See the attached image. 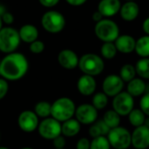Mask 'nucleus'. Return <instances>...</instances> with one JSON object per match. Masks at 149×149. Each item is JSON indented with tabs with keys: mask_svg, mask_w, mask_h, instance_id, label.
Masks as SVG:
<instances>
[{
	"mask_svg": "<svg viewBox=\"0 0 149 149\" xmlns=\"http://www.w3.org/2000/svg\"><path fill=\"white\" fill-rule=\"evenodd\" d=\"M2 20H3V23L6 24H11L13 22H14V17L11 13L10 12H7L5 11L2 16Z\"/></svg>",
	"mask_w": 149,
	"mask_h": 149,
	"instance_id": "e433bc0d",
	"label": "nucleus"
},
{
	"mask_svg": "<svg viewBox=\"0 0 149 149\" xmlns=\"http://www.w3.org/2000/svg\"><path fill=\"white\" fill-rule=\"evenodd\" d=\"M45 50V44L41 40H36L30 44V51L34 54H39Z\"/></svg>",
	"mask_w": 149,
	"mask_h": 149,
	"instance_id": "2f4dec72",
	"label": "nucleus"
},
{
	"mask_svg": "<svg viewBox=\"0 0 149 149\" xmlns=\"http://www.w3.org/2000/svg\"><path fill=\"white\" fill-rule=\"evenodd\" d=\"M81 129V124L76 119H70L61 124V134L65 137H74Z\"/></svg>",
	"mask_w": 149,
	"mask_h": 149,
	"instance_id": "aec40b11",
	"label": "nucleus"
},
{
	"mask_svg": "<svg viewBox=\"0 0 149 149\" xmlns=\"http://www.w3.org/2000/svg\"><path fill=\"white\" fill-rule=\"evenodd\" d=\"M0 149H10L8 148H5V147H0Z\"/></svg>",
	"mask_w": 149,
	"mask_h": 149,
	"instance_id": "a18cd8bd",
	"label": "nucleus"
},
{
	"mask_svg": "<svg viewBox=\"0 0 149 149\" xmlns=\"http://www.w3.org/2000/svg\"><path fill=\"white\" fill-rule=\"evenodd\" d=\"M76 106L72 100L67 97H62L56 100L52 104L51 116L59 122L66 121L75 115Z\"/></svg>",
	"mask_w": 149,
	"mask_h": 149,
	"instance_id": "f03ea898",
	"label": "nucleus"
},
{
	"mask_svg": "<svg viewBox=\"0 0 149 149\" xmlns=\"http://www.w3.org/2000/svg\"><path fill=\"white\" fill-rule=\"evenodd\" d=\"M38 1L43 6H45L46 8H52V7L57 5L59 2V0H38Z\"/></svg>",
	"mask_w": 149,
	"mask_h": 149,
	"instance_id": "4c0bfd02",
	"label": "nucleus"
},
{
	"mask_svg": "<svg viewBox=\"0 0 149 149\" xmlns=\"http://www.w3.org/2000/svg\"><path fill=\"white\" fill-rule=\"evenodd\" d=\"M108 104V96L105 94L103 92L96 93L92 100V105L97 109V110H102L104 109Z\"/></svg>",
	"mask_w": 149,
	"mask_h": 149,
	"instance_id": "c85d7f7f",
	"label": "nucleus"
},
{
	"mask_svg": "<svg viewBox=\"0 0 149 149\" xmlns=\"http://www.w3.org/2000/svg\"><path fill=\"white\" fill-rule=\"evenodd\" d=\"M146 83L141 78H134L127 83V93L134 97L142 96L146 92Z\"/></svg>",
	"mask_w": 149,
	"mask_h": 149,
	"instance_id": "412c9836",
	"label": "nucleus"
},
{
	"mask_svg": "<svg viewBox=\"0 0 149 149\" xmlns=\"http://www.w3.org/2000/svg\"><path fill=\"white\" fill-rule=\"evenodd\" d=\"M111 145L107 137L100 136L97 138H93L91 141L90 149H110Z\"/></svg>",
	"mask_w": 149,
	"mask_h": 149,
	"instance_id": "7c9ffc66",
	"label": "nucleus"
},
{
	"mask_svg": "<svg viewBox=\"0 0 149 149\" xmlns=\"http://www.w3.org/2000/svg\"><path fill=\"white\" fill-rule=\"evenodd\" d=\"M92 18H93V20L94 22L98 23V22H100V20L103 19V16L101 15V13H100L99 10H96L95 12H93V16H92Z\"/></svg>",
	"mask_w": 149,
	"mask_h": 149,
	"instance_id": "ea45409f",
	"label": "nucleus"
},
{
	"mask_svg": "<svg viewBox=\"0 0 149 149\" xmlns=\"http://www.w3.org/2000/svg\"><path fill=\"white\" fill-rule=\"evenodd\" d=\"M126 1H134V0H126Z\"/></svg>",
	"mask_w": 149,
	"mask_h": 149,
	"instance_id": "de8ad7c7",
	"label": "nucleus"
},
{
	"mask_svg": "<svg viewBox=\"0 0 149 149\" xmlns=\"http://www.w3.org/2000/svg\"><path fill=\"white\" fill-rule=\"evenodd\" d=\"M128 120L133 127H138L145 125L147 118L146 114L141 110V108H134L128 114Z\"/></svg>",
	"mask_w": 149,
	"mask_h": 149,
	"instance_id": "5701e85b",
	"label": "nucleus"
},
{
	"mask_svg": "<svg viewBox=\"0 0 149 149\" xmlns=\"http://www.w3.org/2000/svg\"><path fill=\"white\" fill-rule=\"evenodd\" d=\"M132 134V145L135 149L149 148V127L146 125L135 127Z\"/></svg>",
	"mask_w": 149,
	"mask_h": 149,
	"instance_id": "ddd939ff",
	"label": "nucleus"
},
{
	"mask_svg": "<svg viewBox=\"0 0 149 149\" xmlns=\"http://www.w3.org/2000/svg\"><path fill=\"white\" fill-rule=\"evenodd\" d=\"M135 44L136 40L132 36L127 34L119 36L114 41L117 51L124 54L133 52L135 50Z\"/></svg>",
	"mask_w": 149,
	"mask_h": 149,
	"instance_id": "f3484780",
	"label": "nucleus"
},
{
	"mask_svg": "<svg viewBox=\"0 0 149 149\" xmlns=\"http://www.w3.org/2000/svg\"><path fill=\"white\" fill-rule=\"evenodd\" d=\"M18 33H19L21 41H23L24 43L31 44V43L38 40V31L37 27L33 24H27L23 25L20 28V30L18 31Z\"/></svg>",
	"mask_w": 149,
	"mask_h": 149,
	"instance_id": "6ab92c4d",
	"label": "nucleus"
},
{
	"mask_svg": "<svg viewBox=\"0 0 149 149\" xmlns=\"http://www.w3.org/2000/svg\"><path fill=\"white\" fill-rule=\"evenodd\" d=\"M38 131L42 138L52 141L61 134V122L52 117L45 118L39 123Z\"/></svg>",
	"mask_w": 149,
	"mask_h": 149,
	"instance_id": "1a4fd4ad",
	"label": "nucleus"
},
{
	"mask_svg": "<svg viewBox=\"0 0 149 149\" xmlns=\"http://www.w3.org/2000/svg\"><path fill=\"white\" fill-rule=\"evenodd\" d=\"M117 48L113 42H107L104 43L100 48V52L103 58L107 59L113 58L117 54Z\"/></svg>",
	"mask_w": 149,
	"mask_h": 149,
	"instance_id": "c756f323",
	"label": "nucleus"
},
{
	"mask_svg": "<svg viewBox=\"0 0 149 149\" xmlns=\"http://www.w3.org/2000/svg\"><path fill=\"white\" fill-rule=\"evenodd\" d=\"M110 130L111 129L107 127V125L104 122L103 120H99L91 125L88 133H89V135L93 139V138H97L100 136L107 135Z\"/></svg>",
	"mask_w": 149,
	"mask_h": 149,
	"instance_id": "4be33fe9",
	"label": "nucleus"
},
{
	"mask_svg": "<svg viewBox=\"0 0 149 149\" xmlns=\"http://www.w3.org/2000/svg\"><path fill=\"white\" fill-rule=\"evenodd\" d=\"M107 139L111 147L115 149H127L132 145V134L123 127H117L110 130Z\"/></svg>",
	"mask_w": 149,
	"mask_h": 149,
	"instance_id": "0eeeda50",
	"label": "nucleus"
},
{
	"mask_svg": "<svg viewBox=\"0 0 149 149\" xmlns=\"http://www.w3.org/2000/svg\"><path fill=\"white\" fill-rule=\"evenodd\" d=\"M140 8L139 5L134 1H127L125 3L120 10V17L123 20L127 22H132L134 21L139 15Z\"/></svg>",
	"mask_w": 149,
	"mask_h": 149,
	"instance_id": "a211bd4d",
	"label": "nucleus"
},
{
	"mask_svg": "<svg viewBox=\"0 0 149 149\" xmlns=\"http://www.w3.org/2000/svg\"><path fill=\"white\" fill-rule=\"evenodd\" d=\"M58 61L63 68L67 70H72L79 66V58L73 51L70 49H65L58 53Z\"/></svg>",
	"mask_w": 149,
	"mask_h": 149,
	"instance_id": "4468645a",
	"label": "nucleus"
},
{
	"mask_svg": "<svg viewBox=\"0 0 149 149\" xmlns=\"http://www.w3.org/2000/svg\"><path fill=\"white\" fill-rule=\"evenodd\" d=\"M91 141L87 138H81L76 144V149H90Z\"/></svg>",
	"mask_w": 149,
	"mask_h": 149,
	"instance_id": "c9c22d12",
	"label": "nucleus"
},
{
	"mask_svg": "<svg viewBox=\"0 0 149 149\" xmlns=\"http://www.w3.org/2000/svg\"><path fill=\"white\" fill-rule=\"evenodd\" d=\"M136 74L137 73H136L135 66H134L131 64L124 65L120 70V77L122 79L124 82H127V83L134 79Z\"/></svg>",
	"mask_w": 149,
	"mask_h": 149,
	"instance_id": "cd10ccee",
	"label": "nucleus"
},
{
	"mask_svg": "<svg viewBox=\"0 0 149 149\" xmlns=\"http://www.w3.org/2000/svg\"><path fill=\"white\" fill-rule=\"evenodd\" d=\"M55 149H56V148H55ZM63 149H65V148H63Z\"/></svg>",
	"mask_w": 149,
	"mask_h": 149,
	"instance_id": "09e8293b",
	"label": "nucleus"
},
{
	"mask_svg": "<svg viewBox=\"0 0 149 149\" xmlns=\"http://www.w3.org/2000/svg\"><path fill=\"white\" fill-rule=\"evenodd\" d=\"M124 81L120 75L110 74L107 76L102 83L103 93L108 97H115L117 94L122 92L124 87Z\"/></svg>",
	"mask_w": 149,
	"mask_h": 149,
	"instance_id": "9b49d317",
	"label": "nucleus"
},
{
	"mask_svg": "<svg viewBox=\"0 0 149 149\" xmlns=\"http://www.w3.org/2000/svg\"><path fill=\"white\" fill-rule=\"evenodd\" d=\"M136 73L144 79H149V58H141L135 65Z\"/></svg>",
	"mask_w": 149,
	"mask_h": 149,
	"instance_id": "a878e982",
	"label": "nucleus"
},
{
	"mask_svg": "<svg viewBox=\"0 0 149 149\" xmlns=\"http://www.w3.org/2000/svg\"><path fill=\"white\" fill-rule=\"evenodd\" d=\"M41 24L46 31L58 33L65 26V18L59 11L48 10L42 16Z\"/></svg>",
	"mask_w": 149,
	"mask_h": 149,
	"instance_id": "423d86ee",
	"label": "nucleus"
},
{
	"mask_svg": "<svg viewBox=\"0 0 149 149\" xmlns=\"http://www.w3.org/2000/svg\"><path fill=\"white\" fill-rule=\"evenodd\" d=\"M141 110L149 117V93H144L140 100Z\"/></svg>",
	"mask_w": 149,
	"mask_h": 149,
	"instance_id": "473e14b6",
	"label": "nucleus"
},
{
	"mask_svg": "<svg viewBox=\"0 0 149 149\" xmlns=\"http://www.w3.org/2000/svg\"><path fill=\"white\" fill-rule=\"evenodd\" d=\"M34 113L38 118H48L51 116L52 113V104L47 101H39L36 104L34 107Z\"/></svg>",
	"mask_w": 149,
	"mask_h": 149,
	"instance_id": "bb28decb",
	"label": "nucleus"
},
{
	"mask_svg": "<svg viewBox=\"0 0 149 149\" xmlns=\"http://www.w3.org/2000/svg\"><path fill=\"white\" fill-rule=\"evenodd\" d=\"M18 31L12 27H3L0 31V51L9 54L15 52L20 45Z\"/></svg>",
	"mask_w": 149,
	"mask_h": 149,
	"instance_id": "39448f33",
	"label": "nucleus"
},
{
	"mask_svg": "<svg viewBox=\"0 0 149 149\" xmlns=\"http://www.w3.org/2000/svg\"><path fill=\"white\" fill-rule=\"evenodd\" d=\"M17 124L22 131L31 133L38 127V117L34 112L26 110L19 114L17 118Z\"/></svg>",
	"mask_w": 149,
	"mask_h": 149,
	"instance_id": "f8f14e48",
	"label": "nucleus"
},
{
	"mask_svg": "<svg viewBox=\"0 0 149 149\" xmlns=\"http://www.w3.org/2000/svg\"><path fill=\"white\" fill-rule=\"evenodd\" d=\"M53 141V147L56 149H63L65 148L66 141H65V138L64 135L60 134L58 137H56L54 140H52Z\"/></svg>",
	"mask_w": 149,
	"mask_h": 149,
	"instance_id": "72a5a7b5",
	"label": "nucleus"
},
{
	"mask_svg": "<svg viewBox=\"0 0 149 149\" xmlns=\"http://www.w3.org/2000/svg\"><path fill=\"white\" fill-rule=\"evenodd\" d=\"M21 149H34V148H23Z\"/></svg>",
	"mask_w": 149,
	"mask_h": 149,
	"instance_id": "49530a36",
	"label": "nucleus"
},
{
	"mask_svg": "<svg viewBox=\"0 0 149 149\" xmlns=\"http://www.w3.org/2000/svg\"><path fill=\"white\" fill-rule=\"evenodd\" d=\"M121 8L120 0H100L98 5V10L103 17H110L120 12Z\"/></svg>",
	"mask_w": 149,
	"mask_h": 149,
	"instance_id": "dca6fc26",
	"label": "nucleus"
},
{
	"mask_svg": "<svg viewBox=\"0 0 149 149\" xmlns=\"http://www.w3.org/2000/svg\"><path fill=\"white\" fill-rule=\"evenodd\" d=\"M136 53L141 58H149V36L145 35L136 40Z\"/></svg>",
	"mask_w": 149,
	"mask_h": 149,
	"instance_id": "b1692460",
	"label": "nucleus"
},
{
	"mask_svg": "<svg viewBox=\"0 0 149 149\" xmlns=\"http://www.w3.org/2000/svg\"><path fill=\"white\" fill-rule=\"evenodd\" d=\"M104 122L107 125L110 129L115 128L120 126V116L114 110H108L105 113L103 119Z\"/></svg>",
	"mask_w": 149,
	"mask_h": 149,
	"instance_id": "393cba45",
	"label": "nucleus"
},
{
	"mask_svg": "<svg viewBox=\"0 0 149 149\" xmlns=\"http://www.w3.org/2000/svg\"><path fill=\"white\" fill-rule=\"evenodd\" d=\"M97 87V83L94 77L83 74L80 76L77 82V88L80 94L83 96H90L94 93Z\"/></svg>",
	"mask_w": 149,
	"mask_h": 149,
	"instance_id": "2eb2a0df",
	"label": "nucleus"
},
{
	"mask_svg": "<svg viewBox=\"0 0 149 149\" xmlns=\"http://www.w3.org/2000/svg\"><path fill=\"white\" fill-rule=\"evenodd\" d=\"M2 28H3V20H2V17L0 16V31H1Z\"/></svg>",
	"mask_w": 149,
	"mask_h": 149,
	"instance_id": "37998d69",
	"label": "nucleus"
},
{
	"mask_svg": "<svg viewBox=\"0 0 149 149\" xmlns=\"http://www.w3.org/2000/svg\"><path fill=\"white\" fill-rule=\"evenodd\" d=\"M5 12V10H4V8L1 5V3H0V16H2L3 13Z\"/></svg>",
	"mask_w": 149,
	"mask_h": 149,
	"instance_id": "79ce46f5",
	"label": "nucleus"
},
{
	"mask_svg": "<svg viewBox=\"0 0 149 149\" xmlns=\"http://www.w3.org/2000/svg\"><path fill=\"white\" fill-rule=\"evenodd\" d=\"M79 67L84 74L94 77L103 72L105 64L99 55L95 53H86L79 58Z\"/></svg>",
	"mask_w": 149,
	"mask_h": 149,
	"instance_id": "7ed1b4c3",
	"label": "nucleus"
},
{
	"mask_svg": "<svg viewBox=\"0 0 149 149\" xmlns=\"http://www.w3.org/2000/svg\"><path fill=\"white\" fill-rule=\"evenodd\" d=\"M70 5L72 6H80L82 4H84L87 0H65Z\"/></svg>",
	"mask_w": 149,
	"mask_h": 149,
	"instance_id": "58836bf2",
	"label": "nucleus"
},
{
	"mask_svg": "<svg viewBox=\"0 0 149 149\" xmlns=\"http://www.w3.org/2000/svg\"><path fill=\"white\" fill-rule=\"evenodd\" d=\"M9 86L6 79L0 78V100H3L8 93Z\"/></svg>",
	"mask_w": 149,
	"mask_h": 149,
	"instance_id": "f704fd0d",
	"label": "nucleus"
},
{
	"mask_svg": "<svg viewBox=\"0 0 149 149\" xmlns=\"http://www.w3.org/2000/svg\"><path fill=\"white\" fill-rule=\"evenodd\" d=\"M94 32L99 39L107 42H113L120 36V29L118 24L107 18H104L96 23L94 27Z\"/></svg>",
	"mask_w": 149,
	"mask_h": 149,
	"instance_id": "20e7f679",
	"label": "nucleus"
},
{
	"mask_svg": "<svg viewBox=\"0 0 149 149\" xmlns=\"http://www.w3.org/2000/svg\"><path fill=\"white\" fill-rule=\"evenodd\" d=\"M28 68L27 58L19 52L9 53L0 61V75L6 80L16 81L22 79Z\"/></svg>",
	"mask_w": 149,
	"mask_h": 149,
	"instance_id": "f257e3e1",
	"label": "nucleus"
},
{
	"mask_svg": "<svg viewBox=\"0 0 149 149\" xmlns=\"http://www.w3.org/2000/svg\"><path fill=\"white\" fill-rule=\"evenodd\" d=\"M113 110H114L120 117L128 116L131 111L134 108V97L127 92H121L113 97Z\"/></svg>",
	"mask_w": 149,
	"mask_h": 149,
	"instance_id": "6e6552de",
	"label": "nucleus"
},
{
	"mask_svg": "<svg viewBox=\"0 0 149 149\" xmlns=\"http://www.w3.org/2000/svg\"><path fill=\"white\" fill-rule=\"evenodd\" d=\"M142 29H143L144 32L149 36V17L144 20V22L142 24Z\"/></svg>",
	"mask_w": 149,
	"mask_h": 149,
	"instance_id": "a19ab883",
	"label": "nucleus"
},
{
	"mask_svg": "<svg viewBox=\"0 0 149 149\" xmlns=\"http://www.w3.org/2000/svg\"><path fill=\"white\" fill-rule=\"evenodd\" d=\"M145 125H146V126H148V127H149V117L147 119V120H146V123H145Z\"/></svg>",
	"mask_w": 149,
	"mask_h": 149,
	"instance_id": "c03bdc74",
	"label": "nucleus"
},
{
	"mask_svg": "<svg viewBox=\"0 0 149 149\" xmlns=\"http://www.w3.org/2000/svg\"><path fill=\"white\" fill-rule=\"evenodd\" d=\"M76 120L83 125H92L98 119V110L92 104H81L76 107Z\"/></svg>",
	"mask_w": 149,
	"mask_h": 149,
	"instance_id": "9d476101",
	"label": "nucleus"
}]
</instances>
